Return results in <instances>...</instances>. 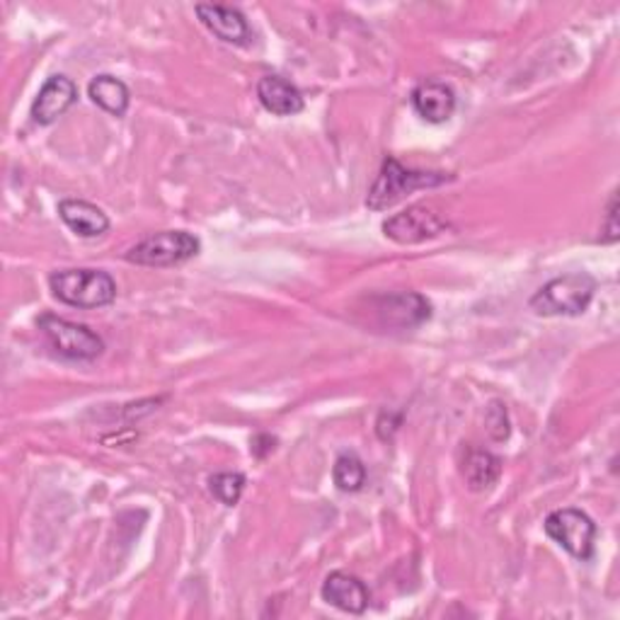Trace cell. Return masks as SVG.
<instances>
[{
	"instance_id": "5",
	"label": "cell",
	"mask_w": 620,
	"mask_h": 620,
	"mask_svg": "<svg viewBox=\"0 0 620 620\" xmlns=\"http://www.w3.org/2000/svg\"><path fill=\"white\" fill-rule=\"evenodd\" d=\"M39 330L44 332L49 344L54 347L61 356L73 361H93L102 354V349H105V342H102L100 334H95L85 326H78V322L56 316L39 318Z\"/></svg>"
},
{
	"instance_id": "2",
	"label": "cell",
	"mask_w": 620,
	"mask_h": 620,
	"mask_svg": "<svg viewBox=\"0 0 620 620\" xmlns=\"http://www.w3.org/2000/svg\"><path fill=\"white\" fill-rule=\"evenodd\" d=\"M593 291H597V279L575 271L548 281L528 306L536 316H581L589 308Z\"/></svg>"
},
{
	"instance_id": "15",
	"label": "cell",
	"mask_w": 620,
	"mask_h": 620,
	"mask_svg": "<svg viewBox=\"0 0 620 620\" xmlns=\"http://www.w3.org/2000/svg\"><path fill=\"white\" fill-rule=\"evenodd\" d=\"M87 95L100 110H105L114 116H124L126 110H128V100H132L126 83L120 81V78L107 75V73L95 75L93 81H90Z\"/></svg>"
},
{
	"instance_id": "6",
	"label": "cell",
	"mask_w": 620,
	"mask_h": 620,
	"mask_svg": "<svg viewBox=\"0 0 620 620\" xmlns=\"http://www.w3.org/2000/svg\"><path fill=\"white\" fill-rule=\"evenodd\" d=\"M546 534L558 542L562 550H567L577 560H589L593 555V538H597V524L591 516L579 509H558L552 512L546 524Z\"/></svg>"
},
{
	"instance_id": "19",
	"label": "cell",
	"mask_w": 620,
	"mask_h": 620,
	"mask_svg": "<svg viewBox=\"0 0 620 620\" xmlns=\"http://www.w3.org/2000/svg\"><path fill=\"white\" fill-rule=\"evenodd\" d=\"M487 432L493 434L495 442H504L509 436V415L502 403H493L487 410Z\"/></svg>"
},
{
	"instance_id": "1",
	"label": "cell",
	"mask_w": 620,
	"mask_h": 620,
	"mask_svg": "<svg viewBox=\"0 0 620 620\" xmlns=\"http://www.w3.org/2000/svg\"><path fill=\"white\" fill-rule=\"evenodd\" d=\"M56 299L73 308H105L116 299V283L102 269H63L49 277Z\"/></svg>"
},
{
	"instance_id": "9",
	"label": "cell",
	"mask_w": 620,
	"mask_h": 620,
	"mask_svg": "<svg viewBox=\"0 0 620 620\" xmlns=\"http://www.w3.org/2000/svg\"><path fill=\"white\" fill-rule=\"evenodd\" d=\"M78 100V87L66 75H51L32 102V122L39 126L54 124Z\"/></svg>"
},
{
	"instance_id": "14",
	"label": "cell",
	"mask_w": 620,
	"mask_h": 620,
	"mask_svg": "<svg viewBox=\"0 0 620 620\" xmlns=\"http://www.w3.org/2000/svg\"><path fill=\"white\" fill-rule=\"evenodd\" d=\"M59 216L81 238H100L110 230L107 214L100 206L83 199H63L59 204Z\"/></svg>"
},
{
	"instance_id": "3",
	"label": "cell",
	"mask_w": 620,
	"mask_h": 620,
	"mask_svg": "<svg viewBox=\"0 0 620 620\" xmlns=\"http://www.w3.org/2000/svg\"><path fill=\"white\" fill-rule=\"evenodd\" d=\"M454 177L442 175V173H420V170H407V167L400 165L395 158H385L381 165V173L373 183L369 197H366V206L373 211L388 209V206L397 204L407 194L417 192V189H430V187H438L444 183H451Z\"/></svg>"
},
{
	"instance_id": "13",
	"label": "cell",
	"mask_w": 620,
	"mask_h": 620,
	"mask_svg": "<svg viewBox=\"0 0 620 620\" xmlns=\"http://www.w3.org/2000/svg\"><path fill=\"white\" fill-rule=\"evenodd\" d=\"M257 97H260L267 112L277 116H293L306 107L301 90L281 75L260 78V83H257Z\"/></svg>"
},
{
	"instance_id": "11",
	"label": "cell",
	"mask_w": 620,
	"mask_h": 620,
	"mask_svg": "<svg viewBox=\"0 0 620 620\" xmlns=\"http://www.w3.org/2000/svg\"><path fill=\"white\" fill-rule=\"evenodd\" d=\"M412 107L430 124H444L456 112V93L446 83H422L410 95Z\"/></svg>"
},
{
	"instance_id": "8",
	"label": "cell",
	"mask_w": 620,
	"mask_h": 620,
	"mask_svg": "<svg viewBox=\"0 0 620 620\" xmlns=\"http://www.w3.org/2000/svg\"><path fill=\"white\" fill-rule=\"evenodd\" d=\"M373 306H376V316L388 328L410 330L432 318L430 301H426L422 293H412V291L379 296V299L373 301Z\"/></svg>"
},
{
	"instance_id": "20",
	"label": "cell",
	"mask_w": 620,
	"mask_h": 620,
	"mask_svg": "<svg viewBox=\"0 0 620 620\" xmlns=\"http://www.w3.org/2000/svg\"><path fill=\"white\" fill-rule=\"evenodd\" d=\"M618 236H620V228H618V192H613L611 199H609V209H606V226H603L601 242H616Z\"/></svg>"
},
{
	"instance_id": "16",
	"label": "cell",
	"mask_w": 620,
	"mask_h": 620,
	"mask_svg": "<svg viewBox=\"0 0 620 620\" xmlns=\"http://www.w3.org/2000/svg\"><path fill=\"white\" fill-rule=\"evenodd\" d=\"M499 473L502 461L495 454H489V451H471L468 458L463 463L465 483H468L473 493H480V489L495 485Z\"/></svg>"
},
{
	"instance_id": "10",
	"label": "cell",
	"mask_w": 620,
	"mask_h": 620,
	"mask_svg": "<svg viewBox=\"0 0 620 620\" xmlns=\"http://www.w3.org/2000/svg\"><path fill=\"white\" fill-rule=\"evenodd\" d=\"M197 16L202 24L209 30L214 37L221 39L226 44H245L250 39L248 20L240 10L228 8V6H214V3H199Z\"/></svg>"
},
{
	"instance_id": "4",
	"label": "cell",
	"mask_w": 620,
	"mask_h": 620,
	"mask_svg": "<svg viewBox=\"0 0 620 620\" xmlns=\"http://www.w3.org/2000/svg\"><path fill=\"white\" fill-rule=\"evenodd\" d=\"M199 255V238L187 230H161L136 242L124 257L141 267H175Z\"/></svg>"
},
{
	"instance_id": "7",
	"label": "cell",
	"mask_w": 620,
	"mask_h": 620,
	"mask_svg": "<svg viewBox=\"0 0 620 620\" xmlns=\"http://www.w3.org/2000/svg\"><path fill=\"white\" fill-rule=\"evenodd\" d=\"M448 228L451 224L446 218L438 214L434 206H426V204L410 206V209L391 216L383 224L385 238H391L397 245H420L424 240L438 238Z\"/></svg>"
},
{
	"instance_id": "17",
	"label": "cell",
	"mask_w": 620,
	"mask_h": 620,
	"mask_svg": "<svg viewBox=\"0 0 620 620\" xmlns=\"http://www.w3.org/2000/svg\"><path fill=\"white\" fill-rule=\"evenodd\" d=\"M332 480L342 493H359L366 483L364 463H361V458L354 454H342L338 461H334Z\"/></svg>"
},
{
	"instance_id": "12",
	"label": "cell",
	"mask_w": 620,
	"mask_h": 620,
	"mask_svg": "<svg viewBox=\"0 0 620 620\" xmlns=\"http://www.w3.org/2000/svg\"><path fill=\"white\" fill-rule=\"evenodd\" d=\"M322 599L332 603L334 609L344 613L361 616L369 609V589L364 581L347 572H332L328 575L326 585H322Z\"/></svg>"
},
{
	"instance_id": "18",
	"label": "cell",
	"mask_w": 620,
	"mask_h": 620,
	"mask_svg": "<svg viewBox=\"0 0 620 620\" xmlns=\"http://www.w3.org/2000/svg\"><path fill=\"white\" fill-rule=\"evenodd\" d=\"M214 497L226 504V507H236L245 489V475L242 473H218L209 480Z\"/></svg>"
}]
</instances>
